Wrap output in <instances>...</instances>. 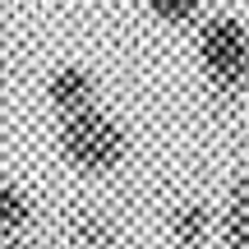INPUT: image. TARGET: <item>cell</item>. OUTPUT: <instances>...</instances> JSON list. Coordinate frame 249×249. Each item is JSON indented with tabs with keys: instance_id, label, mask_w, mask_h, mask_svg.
Instances as JSON below:
<instances>
[{
	"instance_id": "obj_4",
	"label": "cell",
	"mask_w": 249,
	"mask_h": 249,
	"mask_svg": "<svg viewBox=\"0 0 249 249\" xmlns=\"http://www.w3.org/2000/svg\"><path fill=\"white\" fill-rule=\"evenodd\" d=\"M33 235V203L14 180H0V245H23Z\"/></svg>"
},
{
	"instance_id": "obj_7",
	"label": "cell",
	"mask_w": 249,
	"mask_h": 249,
	"mask_svg": "<svg viewBox=\"0 0 249 249\" xmlns=\"http://www.w3.org/2000/svg\"><path fill=\"white\" fill-rule=\"evenodd\" d=\"M222 245L231 249H249V180L231 189V203H226V231H222Z\"/></svg>"
},
{
	"instance_id": "obj_8",
	"label": "cell",
	"mask_w": 249,
	"mask_h": 249,
	"mask_svg": "<svg viewBox=\"0 0 249 249\" xmlns=\"http://www.w3.org/2000/svg\"><path fill=\"white\" fill-rule=\"evenodd\" d=\"M143 5H148L157 18H166V23H185V18L198 14V5H203V0H143Z\"/></svg>"
},
{
	"instance_id": "obj_1",
	"label": "cell",
	"mask_w": 249,
	"mask_h": 249,
	"mask_svg": "<svg viewBox=\"0 0 249 249\" xmlns=\"http://www.w3.org/2000/svg\"><path fill=\"white\" fill-rule=\"evenodd\" d=\"M60 157L70 161L79 176H107V171L120 166L124 157V134L120 124L107 116V111L92 102V107H79L70 116H60Z\"/></svg>"
},
{
	"instance_id": "obj_3",
	"label": "cell",
	"mask_w": 249,
	"mask_h": 249,
	"mask_svg": "<svg viewBox=\"0 0 249 249\" xmlns=\"http://www.w3.org/2000/svg\"><path fill=\"white\" fill-rule=\"evenodd\" d=\"M46 102L55 107V116H70L79 107H92L97 102V83L83 65H60V70L46 79Z\"/></svg>"
},
{
	"instance_id": "obj_6",
	"label": "cell",
	"mask_w": 249,
	"mask_h": 249,
	"mask_svg": "<svg viewBox=\"0 0 249 249\" xmlns=\"http://www.w3.org/2000/svg\"><path fill=\"white\" fill-rule=\"evenodd\" d=\"M171 240H176V245H189V249L208 245V240H213V213H208L203 203L180 208V213L171 217Z\"/></svg>"
},
{
	"instance_id": "obj_5",
	"label": "cell",
	"mask_w": 249,
	"mask_h": 249,
	"mask_svg": "<svg viewBox=\"0 0 249 249\" xmlns=\"http://www.w3.org/2000/svg\"><path fill=\"white\" fill-rule=\"evenodd\" d=\"M65 240L70 245H79V249H102V245H120V231H116V222L111 217H102V213H74L70 222H65Z\"/></svg>"
},
{
	"instance_id": "obj_2",
	"label": "cell",
	"mask_w": 249,
	"mask_h": 249,
	"mask_svg": "<svg viewBox=\"0 0 249 249\" xmlns=\"http://www.w3.org/2000/svg\"><path fill=\"white\" fill-rule=\"evenodd\" d=\"M198 60L217 92L235 97L249 88V33L240 18H213L198 33Z\"/></svg>"
}]
</instances>
